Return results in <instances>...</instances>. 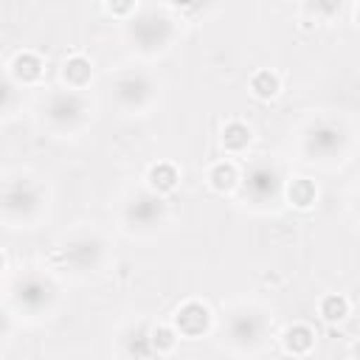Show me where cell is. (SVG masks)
<instances>
[{"label": "cell", "instance_id": "obj_1", "mask_svg": "<svg viewBox=\"0 0 360 360\" xmlns=\"http://www.w3.org/2000/svg\"><path fill=\"white\" fill-rule=\"evenodd\" d=\"M62 298L59 281L45 270H20L6 276V307L25 321H42L56 312Z\"/></svg>", "mask_w": 360, "mask_h": 360}, {"label": "cell", "instance_id": "obj_2", "mask_svg": "<svg viewBox=\"0 0 360 360\" xmlns=\"http://www.w3.org/2000/svg\"><path fill=\"white\" fill-rule=\"evenodd\" d=\"M37 121L56 138L79 135L90 124V104L82 90L53 87L39 96L37 101Z\"/></svg>", "mask_w": 360, "mask_h": 360}, {"label": "cell", "instance_id": "obj_3", "mask_svg": "<svg viewBox=\"0 0 360 360\" xmlns=\"http://www.w3.org/2000/svg\"><path fill=\"white\" fill-rule=\"evenodd\" d=\"M0 205L8 228H37L48 217V191L31 174H11L3 180Z\"/></svg>", "mask_w": 360, "mask_h": 360}, {"label": "cell", "instance_id": "obj_4", "mask_svg": "<svg viewBox=\"0 0 360 360\" xmlns=\"http://www.w3.org/2000/svg\"><path fill=\"white\" fill-rule=\"evenodd\" d=\"M273 318L259 304H233L222 318V343L233 354H256L267 343Z\"/></svg>", "mask_w": 360, "mask_h": 360}, {"label": "cell", "instance_id": "obj_5", "mask_svg": "<svg viewBox=\"0 0 360 360\" xmlns=\"http://www.w3.org/2000/svg\"><path fill=\"white\" fill-rule=\"evenodd\" d=\"M298 149L309 163L335 166L346 160L352 149V132L335 118H312L298 135Z\"/></svg>", "mask_w": 360, "mask_h": 360}, {"label": "cell", "instance_id": "obj_6", "mask_svg": "<svg viewBox=\"0 0 360 360\" xmlns=\"http://www.w3.org/2000/svg\"><path fill=\"white\" fill-rule=\"evenodd\" d=\"M107 256H110V248L104 236L96 231H73L53 250V262L79 278L96 276L107 264Z\"/></svg>", "mask_w": 360, "mask_h": 360}, {"label": "cell", "instance_id": "obj_7", "mask_svg": "<svg viewBox=\"0 0 360 360\" xmlns=\"http://www.w3.org/2000/svg\"><path fill=\"white\" fill-rule=\"evenodd\" d=\"M124 34L135 53L152 59L172 48V42L177 37V22L172 14H166L160 8H143L132 20H127Z\"/></svg>", "mask_w": 360, "mask_h": 360}, {"label": "cell", "instance_id": "obj_8", "mask_svg": "<svg viewBox=\"0 0 360 360\" xmlns=\"http://www.w3.org/2000/svg\"><path fill=\"white\" fill-rule=\"evenodd\" d=\"M236 191L253 208H273L284 200L287 180H284V174L273 158L259 155L242 169V180H239Z\"/></svg>", "mask_w": 360, "mask_h": 360}, {"label": "cell", "instance_id": "obj_9", "mask_svg": "<svg viewBox=\"0 0 360 360\" xmlns=\"http://www.w3.org/2000/svg\"><path fill=\"white\" fill-rule=\"evenodd\" d=\"M169 219V202L163 194H155L152 188L129 191L121 202V228L129 236H152L158 233Z\"/></svg>", "mask_w": 360, "mask_h": 360}, {"label": "cell", "instance_id": "obj_10", "mask_svg": "<svg viewBox=\"0 0 360 360\" xmlns=\"http://www.w3.org/2000/svg\"><path fill=\"white\" fill-rule=\"evenodd\" d=\"M160 96V84L152 73L129 68V70H118L110 79V98L112 104L127 112V115H143L152 110V104Z\"/></svg>", "mask_w": 360, "mask_h": 360}, {"label": "cell", "instance_id": "obj_11", "mask_svg": "<svg viewBox=\"0 0 360 360\" xmlns=\"http://www.w3.org/2000/svg\"><path fill=\"white\" fill-rule=\"evenodd\" d=\"M172 326L183 340H200L214 329V312L208 304L188 298L172 312Z\"/></svg>", "mask_w": 360, "mask_h": 360}, {"label": "cell", "instance_id": "obj_12", "mask_svg": "<svg viewBox=\"0 0 360 360\" xmlns=\"http://www.w3.org/2000/svg\"><path fill=\"white\" fill-rule=\"evenodd\" d=\"M6 76H11L20 87H34L45 76V59L37 51H17L6 65Z\"/></svg>", "mask_w": 360, "mask_h": 360}, {"label": "cell", "instance_id": "obj_13", "mask_svg": "<svg viewBox=\"0 0 360 360\" xmlns=\"http://www.w3.org/2000/svg\"><path fill=\"white\" fill-rule=\"evenodd\" d=\"M121 340V354L124 357H135V360H141V357H155V346H152V326L149 323H132V326H127L124 329V335L118 338Z\"/></svg>", "mask_w": 360, "mask_h": 360}, {"label": "cell", "instance_id": "obj_14", "mask_svg": "<svg viewBox=\"0 0 360 360\" xmlns=\"http://www.w3.org/2000/svg\"><path fill=\"white\" fill-rule=\"evenodd\" d=\"M281 349L287 352V354H292V357H304V354H309L312 349H315V343H318V332L309 326V323H304V321H295V323H290L284 332H281Z\"/></svg>", "mask_w": 360, "mask_h": 360}, {"label": "cell", "instance_id": "obj_15", "mask_svg": "<svg viewBox=\"0 0 360 360\" xmlns=\"http://www.w3.org/2000/svg\"><path fill=\"white\" fill-rule=\"evenodd\" d=\"M239 180H242V169H239L231 158L211 163L208 172H205V183H208V188L217 191V194H233V191L239 188Z\"/></svg>", "mask_w": 360, "mask_h": 360}, {"label": "cell", "instance_id": "obj_16", "mask_svg": "<svg viewBox=\"0 0 360 360\" xmlns=\"http://www.w3.org/2000/svg\"><path fill=\"white\" fill-rule=\"evenodd\" d=\"M59 76H62V84H65V87L84 93V90L90 87V82H93V62H90L84 53H73V56H68V59L62 62Z\"/></svg>", "mask_w": 360, "mask_h": 360}, {"label": "cell", "instance_id": "obj_17", "mask_svg": "<svg viewBox=\"0 0 360 360\" xmlns=\"http://www.w3.org/2000/svg\"><path fill=\"white\" fill-rule=\"evenodd\" d=\"M250 143H253V129H250L245 121H239V118L228 121V124L222 127V132H219V146L225 149L228 158L245 155V152L250 149Z\"/></svg>", "mask_w": 360, "mask_h": 360}, {"label": "cell", "instance_id": "obj_18", "mask_svg": "<svg viewBox=\"0 0 360 360\" xmlns=\"http://www.w3.org/2000/svg\"><path fill=\"white\" fill-rule=\"evenodd\" d=\"M180 186V169L169 160H158L146 169V188H152L155 194H172Z\"/></svg>", "mask_w": 360, "mask_h": 360}, {"label": "cell", "instance_id": "obj_19", "mask_svg": "<svg viewBox=\"0 0 360 360\" xmlns=\"http://www.w3.org/2000/svg\"><path fill=\"white\" fill-rule=\"evenodd\" d=\"M284 197H287V202H290L292 208L307 211V208H312V205L318 202V186H315V180H309V177H292V180L287 183Z\"/></svg>", "mask_w": 360, "mask_h": 360}, {"label": "cell", "instance_id": "obj_20", "mask_svg": "<svg viewBox=\"0 0 360 360\" xmlns=\"http://www.w3.org/2000/svg\"><path fill=\"white\" fill-rule=\"evenodd\" d=\"M248 84H250V93H253L256 98L270 101V98H276L278 90H281V76H278L276 70H270V68H262V70H256V73L250 76Z\"/></svg>", "mask_w": 360, "mask_h": 360}, {"label": "cell", "instance_id": "obj_21", "mask_svg": "<svg viewBox=\"0 0 360 360\" xmlns=\"http://www.w3.org/2000/svg\"><path fill=\"white\" fill-rule=\"evenodd\" d=\"M349 309H352V304H349V298L340 295V292H329V295H323V298L318 301V315H321L326 323H340V321L349 315Z\"/></svg>", "mask_w": 360, "mask_h": 360}, {"label": "cell", "instance_id": "obj_22", "mask_svg": "<svg viewBox=\"0 0 360 360\" xmlns=\"http://www.w3.org/2000/svg\"><path fill=\"white\" fill-rule=\"evenodd\" d=\"M177 340H180V335H177V329H174L172 323H158V326H152V346H155V354H158V357L172 354V352L177 349Z\"/></svg>", "mask_w": 360, "mask_h": 360}, {"label": "cell", "instance_id": "obj_23", "mask_svg": "<svg viewBox=\"0 0 360 360\" xmlns=\"http://www.w3.org/2000/svg\"><path fill=\"white\" fill-rule=\"evenodd\" d=\"M104 6L115 20H124V22L138 14V0H104Z\"/></svg>", "mask_w": 360, "mask_h": 360}, {"label": "cell", "instance_id": "obj_24", "mask_svg": "<svg viewBox=\"0 0 360 360\" xmlns=\"http://www.w3.org/2000/svg\"><path fill=\"white\" fill-rule=\"evenodd\" d=\"M343 3H346V0H307V8H309L315 17L329 20V17H335V14L343 8Z\"/></svg>", "mask_w": 360, "mask_h": 360}, {"label": "cell", "instance_id": "obj_25", "mask_svg": "<svg viewBox=\"0 0 360 360\" xmlns=\"http://www.w3.org/2000/svg\"><path fill=\"white\" fill-rule=\"evenodd\" d=\"M17 82L11 79V76H6V84H3V104H0V110H3V115L8 118L11 112H14V98H17Z\"/></svg>", "mask_w": 360, "mask_h": 360}, {"label": "cell", "instance_id": "obj_26", "mask_svg": "<svg viewBox=\"0 0 360 360\" xmlns=\"http://www.w3.org/2000/svg\"><path fill=\"white\" fill-rule=\"evenodd\" d=\"M169 6H172V8L186 11V8H194V6H197V0H169Z\"/></svg>", "mask_w": 360, "mask_h": 360}, {"label": "cell", "instance_id": "obj_27", "mask_svg": "<svg viewBox=\"0 0 360 360\" xmlns=\"http://www.w3.org/2000/svg\"><path fill=\"white\" fill-rule=\"evenodd\" d=\"M354 214H357V219H360V188H357V194H354Z\"/></svg>", "mask_w": 360, "mask_h": 360}, {"label": "cell", "instance_id": "obj_28", "mask_svg": "<svg viewBox=\"0 0 360 360\" xmlns=\"http://www.w3.org/2000/svg\"><path fill=\"white\" fill-rule=\"evenodd\" d=\"M352 354H354V357H360V340H357V343L352 346Z\"/></svg>", "mask_w": 360, "mask_h": 360}, {"label": "cell", "instance_id": "obj_29", "mask_svg": "<svg viewBox=\"0 0 360 360\" xmlns=\"http://www.w3.org/2000/svg\"><path fill=\"white\" fill-rule=\"evenodd\" d=\"M354 22L360 25V6H357V11H354Z\"/></svg>", "mask_w": 360, "mask_h": 360}]
</instances>
